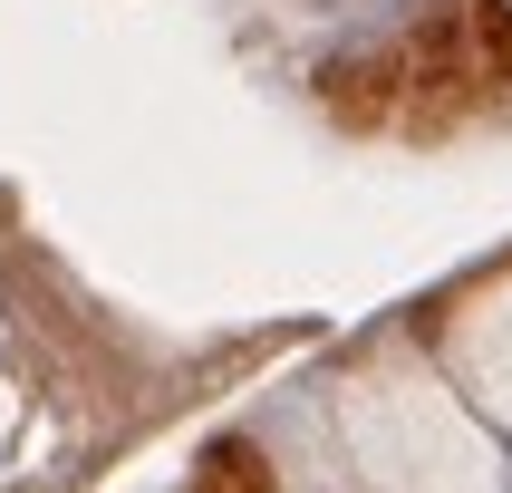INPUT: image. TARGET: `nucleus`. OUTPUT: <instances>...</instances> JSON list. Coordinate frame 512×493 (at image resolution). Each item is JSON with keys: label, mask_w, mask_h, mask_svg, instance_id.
<instances>
[{"label": "nucleus", "mask_w": 512, "mask_h": 493, "mask_svg": "<svg viewBox=\"0 0 512 493\" xmlns=\"http://www.w3.org/2000/svg\"><path fill=\"white\" fill-rule=\"evenodd\" d=\"M329 426H339L348 464L368 474V493H512L493 426L445 377V358H426L416 339L358 348L329 387Z\"/></svg>", "instance_id": "obj_1"}, {"label": "nucleus", "mask_w": 512, "mask_h": 493, "mask_svg": "<svg viewBox=\"0 0 512 493\" xmlns=\"http://www.w3.org/2000/svg\"><path fill=\"white\" fill-rule=\"evenodd\" d=\"M503 20H512V0H503Z\"/></svg>", "instance_id": "obj_3"}, {"label": "nucleus", "mask_w": 512, "mask_h": 493, "mask_svg": "<svg viewBox=\"0 0 512 493\" xmlns=\"http://www.w3.org/2000/svg\"><path fill=\"white\" fill-rule=\"evenodd\" d=\"M435 358L455 377L474 416L493 435H512V261L484 271V281H464L445 310H435Z\"/></svg>", "instance_id": "obj_2"}]
</instances>
